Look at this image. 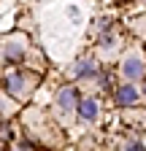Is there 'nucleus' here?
Returning a JSON list of instances; mask_svg holds the SVG:
<instances>
[{
	"label": "nucleus",
	"mask_w": 146,
	"mask_h": 151,
	"mask_svg": "<svg viewBox=\"0 0 146 151\" xmlns=\"http://www.w3.org/2000/svg\"><path fill=\"white\" fill-rule=\"evenodd\" d=\"M116 103H119L122 108H130V105H135V103H138V89H135L133 84H124V86H119V89H116Z\"/></svg>",
	"instance_id": "nucleus-4"
},
{
	"label": "nucleus",
	"mask_w": 146,
	"mask_h": 151,
	"mask_svg": "<svg viewBox=\"0 0 146 151\" xmlns=\"http://www.w3.org/2000/svg\"><path fill=\"white\" fill-rule=\"evenodd\" d=\"M25 38H16V41H14V38H8V41H6V57H8V60H19V57L25 54Z\"/></svg>",
	"instance_id": "nucleus-5"
},
{
	"label": "nucleus",
	"mask_w": 146,
	"mask_h": 151,
	"mask_svg": "<svg viewBox=\"0 0 146 151\" xmlns=\"http://www.w3.org/2000/svg\"><path fill=\"white\" fill-rule=\"evenodd\" d=\"M143 60L138 54H127L124 60H122V73L127 76V78H143Z\"/></svg>",
	"instance_id": "nucleus-3"
},
{
	"label": "nucleus",
	"mask_w": 146,
	"mask_h": 151,
	"mask_svg": "<svg viewBox=\"0 0 146 151\" xmlns=\"http://www.w3.org/2000/svg\"><path fill=\"white\" fill-rule=\"evenodd\" d=\"M73 73H76L79 78H89V76H95V73H98V65H95L92 60H81V62H76Z\"/></svg>",
	"instance_id": "nucleus-7"
},
{
	"label": "nucleus",
	"mask_w": 146,
	"mask_h": 151,
	"mask_svg": "<svg viewBox=\"0 0 146 151\" xmlns=\"http://www.w3.org/2000/svg\"><path fill=\"white\" fill-rule=\"evenodd\" d=\"M16 151H30V146H19V148H16Z\"/></svg>",
	"instance_id": "nucleus-9"
},
{
	"label": "nucleus",
	"mask_w": 146,
	"mask_h": 151,
	"mask_svg": "<svg viewBox=\"0 0 146 151\" xmlns=\"http://www.w3.org/2000/svg\"><path fill=\"white\" fill-rule=\"evenodd\" d=\"M6 92L14 94V97H25V94L30 92V78L22 73V70H14L6 76Z\"/></svg>",
	"instance_id": "nucleus-1"
},
{
	"label": "nucleus",
	"mask_w": 146,
	"mask_h": 151,
	"mask_svg": "<svg viewBox=\"0 0 146 151\" xmlns=\"http://www.w3.org/2000/svg\"><path fill=\"white\" fill-rule=\"evenodd\" d=\"M143 89H146V81H143Z\"/></svg>",
	"instance_id": "nucleus-10"
},
{
	"label": "nucleus",
	"mask_w": 146,
	"mask_h": 151,
	"mask_svg": "<svg viewBox=\"0 0 146 151\" xmlns=\"http://www.w3.org/2000/svg\"><path fill=\"white\" fill-rule=\"evenodd\" d=\"M57 108L60 111H73V108H79V92H76V86H62L60 92H57Z\"/></svg>",
	"instance_id": "nucleus-2"
},
{
	"label": "nucleus",
	"mask_w": 146,
	"mask_h": 151,
	"mask_svg": "<svg viewBox=\"0 0 146 151\" xmlns=\"http://www.w3.org/2000/svg\"><path fill=\"white\" fill-rule=\"evenodd\" d=\"M130 151H141V143H133V146H130Z\"/></svg>",
	"instance_id": "nucleus-8"
},
{
	"label": "nucleus",
	"mask_w": 146,
	"mask_h": 151,
	"mask_svg": "<svg viewBox=\"0 0 146 151\" xmlns=\"http://www.w3.org/2000/svg\"><path fill=\"white\" fill-rule=\"evenodd\" d=\"M79 116H81L84 122H92V119L98 116V103H95V100H81V103H79Z\"/></svg>",
	"instance_id": "nucleus-6"
}]
</instances>
